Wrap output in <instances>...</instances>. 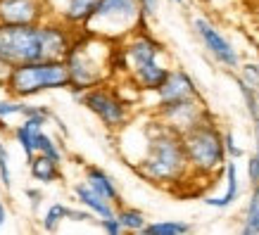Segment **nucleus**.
Returning a JSON list of instances; mask_svg holds the SVG:
<instances>
[{
  "label": "nucleus",
  "mask_w": 259,
  "mask_h": 235,
  "mask_svg": "<svg viewBox=\"0 0 259 235\" xmlns=\"http://www.w3.org/2000/svg\"><path fill=\"white\" fill-rule=\"evenodd\" d=\"M138 128H141L143 138L141 152H136L126 164L143 180H148L150 185H157V188L174 190L188 183L193 173H190L183 135L162 124L152 112H150L148 124H141Z\"/></svg>",
  "instance_id": "obj_1"
},
{
  "label": "nucleus",
  "mask_w": 259,
  "mask_h": 235,
  "mask_svg": "<svg viewBox=\"0 0 259 235\" xmlns=\"http://www.w3.org/2000/svg\"><path fill=\"white\" fill-rule=\"evenodd\" d=\"M81 29L48 17L36 24L0 22V62L8 69L29 62L64 60Z\"/></svg>",
  "instance_id": "obj_2"
},
{
  "label": "nucleus",
  "mask_w": 259,
  "mask_h": 235,
  "mask_svg": "<svg viewBox=\"0 0 259 235\" xmlns=\"http://www.w3.org/2000/svg\"><path fill=\"white\" fill-rule=\"evenodd\" d=\"M112 69L114 78H128L143 93H155L174 67L164 43L155 38L148 26H143L124 40L114 43Z\"/></svg>",
  "instance_id": "obj_3"
},
{
  "label": "nucleus",
  "mask_w": 259,
  "mask_h": 235,
  "mask_svg": "<svg viewBox=\"0 0 259 235\" xmlns=\"http://www.w3.org/2000/svg\"><path fill=\"white\" fill-rule=\"evenodd\" d=\"M112 53H114V40H107L81 29L71 43L69 53L64 55V64H67L71 78V93L79 95L88 88L114 81Z\"/></svg>",
  "instance_id": "obj_4"
},
{
  "label": "nucleus",
  "mask_w": 259,
  "mask_h": 235,
  "mask_svg": "<svg viewBox=\"0 0 259 235\" xmlns=\"http://www.w3.org/2000/svg\"><path fill=\"white\" fill-rule=\"evenodd\" d=\"M183 145H186L193 178H214L217 173H224L228 152L224 145V131L214 117L204 119L190 131H186Z\"/></svg>",
  "instance_id": "obj_5"
},
{
  "label": "nucleus",
  "mask_w": 259,
  "mask_h": 235,
  "mask_svg": "<svg viewBox=\"0 0 259 235\" xmlns=\"http://www.w3.org/2000/svg\"><path fill=\"white\" fill-rule=\"evenodd\" d=\"M71 86L69 69L64 60H46L12 67L5 78V90L15 98L29 100L50 90H67Z\"/></svg>",
  "instance_id": "obj_6"
},
{
  "label": "nucleus",
  "mask_w": 259,
  "mask_h": 235,
  "mask_svg": "<svg viewBox=\"0 0 259 235\" xmlns=\"http://www.w3.org/2000/svg\"><path fill=\"white\" fill-rule=\"evenodd\" d=\"M143 26H148V17L141 0H100L83 31L119 43Z\"/></svg>",
  "instance_id": "obj_7"
},
{
  "label": "nucleus",
  "mask_w": 259,
  "mask_h": 235,
  "mask_svg": "<svg viewBox=\"0 0 259 235\" xmlns=\"http://www.w3.org/2000/svg\"><path fill=\"white\" fill-rule=\"evenodd\" d=\"M74 98L112 133H119L121 128H126L134 121V105L124 98L119 86H114V81L88 88V90L74 95Z\"/></svg>",
  "instance_id": "obj_8"
},
{
  "label": "nucleus",
  "mask_w": 259,
  "mask_h": 235,
  "mask_svg": "<svg viewBox=\"0 0 259 235\" xmlns=\"http://www.w3.org/2000/svg\"><path fill=\"white\" fill-rule=\"evenodd\" d=\"M193 33H195L197 40L202 43V48L207 50V55L212 57L219 67H224V69H228V71L240 69L243 60H240L238 48L226 38V33L221 31L212 19H207V17H193Z\"/></svg>",
  "instance_id": "obj_9"
},
{
  "label": "nucleus",
  "mask_w": 259,
  "mask_h": 235,
  "mask_svg": "<svg viewBox=\"0 0 259 235\" xmlns=\"http://www.w3.org/2000/svg\"><path fill=\"white\" fill-rule=\"evenodd\" d=\"M152 114L162 124L169 126V128L179 131L181 135L186 133V131H190L193 126H197L200 121L214 117L212 112H209V107L204 105L202 95H193V98H183V100L157 105V107H152Z\"/></svg>",
  "instance_id": "obj_10"
},
{
  "label": "nucleus",
  "mask_w": 259,
  "mask_h": 235,
  "mask_svg": "<svg viewBox=\"0 0 259 235\" xmlns=\"http://www.w3.org/2000/svg\"><path fill=\"white\" fill-rule=\"evenodd\" d=\"M50 17L46 0H0L3 24H36Z\"/></svg>",
  "instance_id": "obj_11"
},
{
  "label": "nucleus",
  "mask_w": 259,
  "mask_h": 235,
  "mask_svg": "<svg viewBox=\"0 0 259 235\" xmlns=\"http://www.w3.org/2000/svg\"><path fill=\"white\" fill-rule=\"evenodd\" d=\"M155 98V107L157 105H166V102H174V100H183V98H193V95H200V88H197L195 78L190 76L186 69L181 67H174L169 71V76L164 78V83L150 93Z\"/></svg>",
  "instance_id": "obj_12"
},
{
  "label": "nucleus",
  "mask_w": 259,
  "mask_h": 235,
  "mask_svg": "<svg viewBox=\"0 0 259 235\" xmlns=\"http://www.w3.org/2000/svg\"><path fill=\"white\" fill-rule=\"evenodd\" d=\"M50 17L69 24L74 29H83L88 19L93 17L100 0H46Z\"/></svg>",
  "instance_id": "obj_13"
},
{
  "label": "nucleus",
  "mask_w": 259,
  "mask_h": 235,
  "mask_svg": "<svg viewBox=\"0 0 259 235\" xmlns=\"http://www.w3.org/2000/svg\"><path fill=\"white\" fill-rule=\"evenodd\" d=\"M50 119H55L53 110L40 112V114H33V117H24L22 124H17L15 128H12L15 143L19 145V150L24 152V157H26V159H31V157L38 152L36 140H38V133L46 128V124L50 121Z\"/></svg>",
  "instance_id": "obj_14"
},
{
  "label": "nucleus",
  "mask_w": 259,
  "mask_h": 235,
  "mask_svg": "<svg viewBox=\"0 0 259 235\" xmlns=\"http://www.w3.org/2000/svg\"><path fill=\"white\" fill-rule=\"evenodd\" d=\"M64 221H79V223H93L95 221L98 223V216L93 212H88L86 207L76 209V207H69L64 202H55L46 209L43 219H40V228L46 233H55V230H60V226Z\"/></svg>",
  "instance_id": "obj_15"
},
{
  "label": "nucleus",
  "mask_w": 259,
  "mask_h": 235,
  "mask_svg": "<svg viewBox=\"0 0 259 235\" xmlns=\"http://www.w3.org/2000/svg\"><path fill=\"white\" fill-rule=\"evenodd\" d=\"M238 197H240V173H238L236 159H228L226 166H224V193L221 195H207L202 202L212 209L224 212V209L238 202Z\"/></svg>",
  "instance_id": "obj_16"
},
{
  "label": "nucleus",
  "mask_w": 259,
  "mask_h": 235,
  "mask_svg": "<svg viewBox=\"0 0 259 235\" xmlns=\"http://www.w3.org/2000/svg\"><path fill=\"white\" fill-rule=\"evenodd\" d=\"M71 195H74V200H76L81 207H86L88 212H93L98 219H105V216L117 214V204L110 202L107 197H102L98 190H93L88 185L86 180L74 183V185H71Z\"/></svg>",
  "instance_id": "obj_17"
},
{
  "label": "nucleus",
  "mask_w": 259,
  "mask_h": 235,
  "mask_svg": "<svg viewBox=\"0 0 259 235\" xmlns=\"http://www.w3.org/2000/svg\"><path fill=\"white\" fill-rule=\"evenodd\" d=\"M83 180H86V183H88V185H91L93 190H98L102 197H107L110 202H114L117 207L121 204V193H119L117 180L112 178V176L105 171L102 166H98V164H86V166H83Z\"/></svg>",
  "instance_id": "obj_18"
},
{
  "label": "nucleus",
  "mask_w": 259,
  "mask_h": 235,
  "mask_svg": "<svg viewBox=\"0 0 259 235\" xmlns=\"http://www.w3.org/2000/svg\"><path fill=\"white\" fill-rule=\"evenodd\" d=\"M50 107L46 105H29L26 100L22 98H15V95H10V98H3L0 100V128L5 131L10 128L8 121L12 117H33V114H40V112H48Z\"/></svg>",
  "instance_id": "obj_19"
},
{
  "label": "nucleus",
  "mask_w": 259,
  "mask_h": 235,
  "mask_svg": "<svg viewBox=\"0 0 259 235\" xmlns=\"http://www.w3.org/2000/svg\"><path fill=\"white\" fill-rule=\"evenodd\" d=\"M29 162V173H31L33 180H38L43 185H50V183H55V180L62 178V164H57L55 159H50L48 155L43 152H36L31 159H26Z\"/></svg>",
  "instance_id": "obj_20"
},
{
  "label": "nucleus",
  "mask_w": 259,
  "mask_h": 235,
  "mask_svg": "<svg viewBox=\"0 0 259 235\" xmlns=\"http://www.w3.org/2000/svg\"><path fill=\"white\" fill-rule=\"evenodd\" d=\"M240 233L259 235V185H254L250 190V197H247V204H245V212H243Z\"/></svg>",
  "instance_id": "obj_21"
},
{
  "label": "nucleus",
  "mask_w": 259,
  "mask_h": 235,
  "mask_svg": "<svg viewBox=\"0 0 259 235\" xmlns=\"http://www.w3.org/2000/svg\"><path fill=\"white\" fill-rule=\"evenodd\" d=\"M193 230L188 221H179V219H162V221H152L143 228V235H186Z\"/></svg>",
  "instance_id": "obj_22"
},
{
  "label": "nucleus",
  "mask_w": 259,
  "mask_h": 235,
  "mask_svg": "<svg viewBox=\"0 0 259 235\" xmlns=\"http://www.w3.org/2000/svg\"><path fill=\"white\" fill-rule=\"evenodd\" d=\"M117 219L121 221L126 233H143V228L148 226V219L141 209L136 207H126V204H119L117 207Z\"/></svg>",
  "instance_id": "obj_23"
},
{
  "label": "nucleus",
  "mask_w": 259,
  "mask_h": 235,
  "mask_svg": "<svg viewBox=\"0 0 259 235\" xmlns=\"http://www.w3.org/2000/svg\"><path fill=\"white\" fill-rule=\"evenodd\" d=\"M236 83H238V93H240V98H243L245 112H247L250 121L252 119H257L259 117V88L245 83L240 76H236Z\"/></svg>",
  "instance_id": "obj_24"
},
{
  "label": "nucleus",
  "mask_w": 259,
  "mask_h": 235,
  "mask_svg": "<svg viewBox=\"0 0 259 235\" xmlns=\"http://www.w3.org/2000/svg\"><path fill=\"white\" fill-rule=\"evenodd\" d=\"M36 148H38V152H43V155L50 157V159H55L57 164H64V150H62V145H60V143H57L50 133H46V128L38 133Z\"/></svg>",
  "instance_id": "obj_25"
},
{
  "label": "nucleus",
  "mask_w": 259,
  "mask_h": 235,
  "mask_svg": "<svg viewBox=\"0 0 259 235\" xmlns=\"http://www.w3.org/2000/svg\"><path fill=\"white\" fill-rule=\"evenodd\" d=\"M0 185L5 190L12 188V169H10V152L5 143H0Z\"/></svg>",
  "instance_id": "obj_26"
},
{
  "label": "nucleus",
  "mask_w": 259,
  "mask_h": 235,
  "mask_svg": "<svg viewBox=\"0 0 259 235\" xmlns=\"http://www.w3.org/2000/svg\"><path fill=\"white\" fill-rule=\"evenodd\" d=\"M238 76L243 78L245 83H250V86L259 88V64H257V60H254V62H243V64H240Z\"/></svg>",
  "instance_id": "obj_27"
},
{
  "label": "nucleus",
  "mask_w": 259,
  "mask_h": 235,
  "mask_svg": "<svg viewBox=\"0 0 259 235\" xmlns=\"http://www.w3.org/2000/svg\"><path fill=\"white\" fill-rule=\"evenodd\" d=\"M245 171H247V183H250V188L259 185V152L257 150L247 157V162H245Z\"/></svg>",
  "instance_id": "obj_28"
},
{
  "label": "nucleus",
  "mask_w": 259,
  "mask_h": 235,
  "mask_svg": "<svg viewBox=\"0 0 259 235\" xmlns=\"http://www.w3.org/2000/svg\"><path fill=\"white\" fill-rule=\"evenodd\" d=\"M224 145H226V152H228V159H240L245 155V150L238 145L236 135L233 131H224Z\"/></svg>",
  "instance_id": "obj_29"
},
{
  "label": "nucleus",
  "mask_w": 259,
  "mask_h": 235,
  "mask_svg": "<svg viewBox=\"0 0 259 235\" xmlns=\"http://www.w3.org/2000/svg\"><path fill=\"white\" fill-rule=\"evenodd\" d=\"M98 226H100L105 233H110V235H121V233H126L124 226H121V221L117 219V214H112V216H105V219H98Z\"/></svg>",
  "instance_id": "obj_30"
},
{
  "label": "nucleus",
  "mask_w": 259,
  "mask_h": 235,
  "mask_svg": "<svg viewBox=\"0 0 259 235\" xmlns=\"http://www.w3.org/2000/svg\"><path fill=\"white\" fill-rule=\"evenodd\" d=\"M24 195L29 197V202H31V209L36 212V209H38V204L43 202V193H40V188H26V190H24Z\"/></svg>",
  "instance_id": "obj_31"
},
{
  "label": "nucleus",
  "mask_w": 259,
  "mask_h": 235,
  "mask_svg": "<svg viewBox=\"0 0 259 235\" xmlns=\"http://www.w3.org/2000/svg\"><path fill=\"white\" fill-rule=\"evenodd\" d=\"M141 8L143 12H145V17H155L157 15V10H159V0H141Z\"/></svg>",
  "instance_id": "obj_32"
},
{
  "label": "nucleus",
  "mask_w": 259,
  "mask_h": 235,
  "mask_svg": "<svg viewBox=\"0 0 259 235\" xmlns=\"http://www.w3.org/2000/svg\"><path fill=\"white\" fill-rule=\"evenodd\" d=\"M252 135H254V150L259 152V117L252 119Z\"/></svg>",
  "instance_id": "obj_33"
},
{
  "label": "nucleus",
  "mask_w": 259,
  "mask_h": 235,
  "mask_svg": "<svg viewBox=\"0 0 259 235\" xmlns=\"http://www.w3.org/2000/svg\"><path fill=\"white\" fill-rule=\"evenodd\" d=\"M5 221H8V207L0 204V230H3V226H5Z\"/></svg>",
  "instance_id": "obj_34"
},
{
  "label": "nucleus",
  "mask_w": 259,
  "mask_h": 235,
  "mask_svg": "<svg viewBox=\"0 0 259 235\" xmlns=\"http://www.w3.org/2000/svg\"><path fill=\"white\" fill-rule=\"evenodd\" d=\"M169 3H174V5H186V0H169Z\"/></svg>",
  "instance_id": "obj_35"
},
{
  "label": "nucleus",
  "mask_w": 259,
  "mask_h": 235,
  "mask_svg": "<svg viewBox=\"0 0 259 235\" xmlns=\"http://www.w3.org/2000/svg\"><path fill=\"white\" fill-rule=\"evenodd\" d=\"M0 204H3V197H0Z\"/></svg>",
  "instance_id": "obj_36"
},
{
  "label": "nucleus",
  "mask_w": 259,
  "mask_h": 235,
  "mask_svg": "<svg viewBox=\"0 0 259 235\" xmlns=\"http://www.w3.org/2000/svg\"><path fill=\"white\" fill-rule=\"evenodd\" d=\"M257 64H259V57H257Z\"/></svg>",
  "instance_id": "obj_37"
}]
</instances>
